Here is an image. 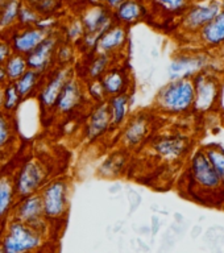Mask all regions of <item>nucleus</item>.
Masks as SVG:
<instances>
[{
    "label": "nucleus",
    "mask_w": 224,
    "mask_h": 253,
    "mask_svg": "<svg viewBox=\"0 0 224 253\" xmlns=\"http://www.w3.org/2000/svg\"><path fill=\"white\" fill-rule=\"evenodd\" d=\"M46 236L41 229L9 217L0 235V252L31 253L43 251Z\"/></svg>",
    "instance_id": "obj_1"
},
{
    "label": "nucleus",
    "mask_w": 224,
    "mask_h": 253,
    "mask_svg": "<svg viewBox=\"0 0 224 253\" xmlns=\"http://www.w3.org/2000/svg\"><path fill=\"white\" fill-rule=\"evenodd\" d=\"M194 84L191 79H170L158 90L154 106L158 112L169 116H181L193 111Z\"/></svg>",
    "instance_id": "obj_2"
},
{
    "label": "nucleus",
    "mask_w": 224,
    "mask_h": 253,
    "mask_svg": "<svg viewBox=\"0 0 224 253\" xmlns=\"http://www.w3.org/2000/svg\"><path fill=\"white\" fill-rule=\"evenodd\" d=\"M70 181L66 177L51 178L40 190L44 216L49 223H58L67 216L70 207Z\"/></svg>",
    "instance_id": "obj_3"
},
{
    "label": "nucleus",
    "mask_w": 224,
    "mask_h": 253,
    "mask_svg": "<svg viewBox=\"0 0 224 253\" xmlns=\"http://www.w3.org/2000/svg\"><path fill=\"white\" fill-rule=\"evenodd\" d=\"M11 178L16 197H27L40 193L50 179V170L43 160L32 157L21 162Z\"/></svg>",
    "instance_id": "obj_4"
},
{
    "label": "nucleus",
    "mask_w": 224,
    "mask_h": 253,
    "mask_svg": "<svg viewBox=\"0 0 224 253\" xmlns=\"http://www.w3.org/2000/svg\"><path fill=\"white\" fill-rule=\"evenodd\" d=\"M194 84V106L193 111L198 114H209L217 108L222 94L221 77L210 69L199 71L191 78Z\"/></svg>",
    "instance_id": "obj_5"
},
{
    "label": "nucleus",
    "mask_w": 224,
    "mask_h": 253,
    "mask_svg": "<svg viewBox=\"0 0 224 253\" xmlns=\"http://www.w3.org/2000/svg\"><path fill=\"white\" fill-rule=\"evenodd\" d=\"M73 75V66H54L47 74H45L43 84L36 95L44 114H54L55 102L61 94V90Z\"/></svg>",
    "instance_id": "obj_6"
},
{
    "label": "nucleus",
    "mask_w": 224,
    "mask_h": 253,
    "mask_svg": "<svg viewBox=\"0 0 224 253\" xmlns=\"http://www.w3.org/2000/svg\"><path fill=\"white\" fill-rule=\"evenodd\" d=\"M154 126V119L149 112L140 111L127 119L120 128L119 141L123 149L134 150L149 138Z\"/></svg>",
    "instance_id": "obj_7"
},
{
    "label": "nucleus",
    "mask_w": 224,
    "mask_h": 253,
    "mask_svg": "<svg viewBox=\"0 0 224 253\" xmlns=\"http://www.w3.org/2000/svg\"><path fill=\"white\" fill-rule=\"evenodd\" d=\"M189 177L190 181H193L194 185L202 191L214 193L224 189L221 177L218 175L217 170L214 169L203 149H197L190 158Z\"/></svg>",
    "instance_id": "obj_8"
},
{
    "label": "nucleus",
    "mask_w": 224,
    "mask_h": 253,
    "mask_svg": "<svg viewBox=\"0 0 224 253\" xmlns=\"http://www.w3.org/2000/svg\"><path fill=\"white\" fill-rule=\"evenodd\" d=\"M221 11L222 3L219 0L191 3L179 16V27L185 33L195 35Z\"/></svg>",
    "instance_id": "obj_9"
},
{
    "label": "nucleus",
    "mask_w": 224,
    "mask_h": 253,
    "mask_svg": "<svg viewBox=\"0 0 224 253\" xmlns=\"http://www.w3.org/2000/svg\"><path fill=\"white\" fill-rule=\"evenodd\" d=\"M89 103L85 92L83 81L73 75L62 87L54 106V115L57 116H71L78 111L83 110L85 104Z\"/></svg>",
    "instance_id": "obj_10"
},
{
    "label": "nucleus",
    "mask_w": 224,
    "mask_h": 253,
    "mask_svg": "<svg viewBox=\"0 0 224 253\" xmlns=\"http://www.w3.org/2000/svg\"><path fill=\"white\" fill-rule=\"evenodd\" d=\"M9 217L33 225L45 233H49L50 223L44 216L39 194H32V195H27V197L17 198L15 205L12 207Z\"/></svg>",
    "instance_id": "obj_11"
},
{
    "label": "nucleus",
    "mask_w": 224,
    "mask_h": 253,
    "mask_svg": "<svg viewBox=\"0 0 224 253\" xmlns=\"http://www.w3.org/2000/svg\"><path fill=\"white\" fill-rule=\"evenodd\" d=\"M112 130L108 103L91 104L82 126V138L86 142H95Z\"/></svg>",
    "instance_id": "obj_12"
},
{
    "label": "nucleus",
    "mask_w": 224,
    "mask_h": 253,
    "mask_svg": "<svg viewBox=\"0 0 224 253\" xmlns=\"http://www.w3.org/2000/svg\"><path fill=\"white\" fill-rule=\"evenodd\" d=\"M61 40H62V37H61L58 31L49 33L31 53H28L25 55L27 57L28 69L39 71L44 75L47 74L55 66V47H57Z\"/></svg>",
    "instance_id": "obj_13"
},
{
    "label": "nucleus",
    "mask_w": 224,
    "mask_h": 253,
    "mask_svg": "<svg viewBox=\"0 0 224 253\" xmlns=\"http://www.w3.org/2000/svg\"><path fill=\"white\" fill-rule=\"evenodd\" d=\"M191 148L190 138L182 134L160 136L150 142V149L160 160L169 164L177 162L185 157Z\"/></svg>",
    "instance_id": "obj_14"
},
{
    "label": "nucleus",
    "mask_w": 224,
    "mask_h": 253,
    "mask_svg": "<svg viewBox=\"0 0 224 253\" xmlns=\"http://www.w3.org/2000/svg\"><path fill=\"white\" fill-rule=\"evenodd\" d=\"M210 57L206 53H182L169 65L170 79H191L199 71L210 69Z\"/></svg>",
    "instance_id": "obj_15"
},
{
    "label": "nucleus",
    "mask_w": 224,
    "mask_h": 253,
    "mask_svg": "<svg viewBox=\"0 0 224 253\" xmlns=\"http://www.w3.org/2000/svg\"><path fill=\"white\" fill-rule=\"evenodd\" d=\"M79 20L83 25L85 33H95L100 36L115 23L112 9L106 4H86L79 13Z\"/></svg>",
    "instance_id": "obj_16"
},
{
    "label": "nucleus",
    "mask_w": 224,
    "mask_h": 253,
    "mask_svg": "<svg viewBox=\"0 0 224 253\" xmlns=\"http://www.w3.org/2000/svg\"><path fill=\"white\" fill-rule=\"evenodd\" d=\"M8 33L7 40L12 51L23 55L31 53L49 35L39 27H15Z\"/></svg>",
    "instance_id": "obj_17"
},
{
    "label": "nucleus",
    "mask_w": 224,
    "mask_h": 253,
    "mask_svg": "<svg viewBox=\"0 0 224 253\" xmlns=\"http://www.w3.org/2000/svg\"><path fill=\"white\" fill-rule=\"evenodd\" d=\"M128 46V28L114 23L106 32H103L98 40L95 53H103L114 57L124 54Z\"/></svg>",
    "instance_id": "obj_18"
},
{
    "label": "nucleus",
    "mask_w": 224,
    "mask_h": 253,
    "mask_svg": "<svg viewBox=\"0 0 224 253\" xmlns=\"http://www.w3.org/2000/svg\"><path fill=\"white\" fill-rule=\"evenodd\" d=\"M100 83H102L103 88H104L107 99L111 98V96H115V95L130 92L131 88H132V84H134L131 73L120 62L114 63L103 74V77L100 78Z\"/></svg>",
    "instance_id": "obj_19"
},
{
    "label": "nucleus",
    "mask_w": 224,
    "mask_h": 253,
    "mask_svg": "<svg viewBox=\"0 0 224 253\" xmlns=\"http://www.w3.org/2000/svg\"><path fill=\"white\" fill-rule=\"evenodd\" d=\"M149 13V7L145 0H124L112 9V17L116 24L130 28L145 20Z\"/></svg>",
    "instance_id": "obj_20"
},
{
    "label": "nucleus",
    "mask_w": 224,
    "mask_h": 253,
    "mask_svg": "<svg viewBox=\"0 0 224 253\" xmlns=\"http://www.w3.org/2000/svg\"><path fill=\"white\" fill-rule=\"evenodd\" d=\"M198 42L209 50H217L224 42V9L197 33Z\"/></svg>",
    "instance_id": "obj_21"
},
{
    "label": "nucleus",
    "mask_w": 224,
    "mask_h": 253,
    "mask_svg": "<svg viewBox=\"0 0 224 253\" xmlns=\"http://www.w3.org/2000/svg\"><path fill=\"white\" fill-rule=\"evenodd\" d=\"M108 108H110L111 126L112 130H118L123 126V124L130 118L131 106L134 103V95L130 92L119 94L107 99Z\"/></svg>",
    "instance_id": "obj_22"
},
{
    "label": "nucleus",
    "mask_w": 224,
    "mask_h": 253,
    "mask_svg": "<svg viewBox=\"0 0 224 253\" xmlns=\"http://www.w3.org/2000/svg\"><path fill=\"white\" fill-rule=\"evenodd\" d=\"M128 157H130V154H128V150L126 149L110 154L98 168V175L100 178H107V179L120 177L126 170Z\"/></svg>",
    "instance_id": "obj_23"
},
{
    "label": "nucleus",
    "mask_w": 224,
    "mask_h": 253,
    "mask_svg": "<svg viewBox=\"0 0 224 253\" xmlns=\"http://www.w3.org/2000/svg\"><path fill=\"white\" fill-rule=\"evenodd\" d=\"M45 75L39 73V71L28 69L21 77L15 82L16 90L19 92L23 100L29 98H33L39 92L40 87L43 84Z\"/></svg>",
    "instance_id": "obj_24"
},
{
    "label": "nucleus",
    "mask_w": 224,
    "mask_h": 253,
    "mask_svg": "<svg viewBox=\"0 0 224 253\" xmlns=\"http://www.w3.org/2000/svg\"><path fill=\"white\" fill-rule=\"evenodd\" d=\"M90 59L85 66V81L87 79H100L103 74L110 69L114 63L119 62L118 57L103 53L90 54Z\"/></svg>",
    "instance_id": "obj_25"
},
{
    "label": "nucleus",
    "mask_w": 224,
    "mask_h": 253,
    "mask_svg": "<svg viewBox=\"0 0 224 253\" xmlns=\"http://www.w3.org/2000/svg\"><path fill=\"white\" fill-rule=\"evenodd\" d=\"M16 199L17 197L12 185V178L0 174V223L9 217Z\"/></svg>",
    "instance_id": "obj_26"
},
{
    "label": "nucleus",
    "mask_w": 224,
    "mask_h": 253,
    "mask_svg": "<svg viewBox=\"0 0 224 253\" xmlns=\"http://www.w3.org/2000/svg\"><path fill=\"white\" fill-rule=\"evenodd\" d=\"M23 0H5L0 5V35H7L17 25L20 5Z\"/></svg>",
    "instance_id": "obj_27"
},
{
    "label": "nucleus",
    "mask_w": 224,
    "mask_h": 253,
    "mask_svg": "<svg viewBox=\"0 0 224 253\" xmlns=\"http://www.w3.org/2000/svg\"><path fill=\"white\" fill-rule=\"evenodd\" d=\"M148 5L156 12L165 16H181L191 4V0H148Z\"/></svg>",
    "instance_id": "obj_28"
},
{
    "label": "nucleus",
    "mask_w": 224,
    "mask_h": 253,
    "mask_svg": "<svg viewBox=\"0 0 224 253\" xmlns=\"http://www.w3.org/2000/svg\"><path fill=\"white\" fill-rule=\"evenodd\" d=\"M3 66L4 70H5V74H7L8 82L15 83L28 70L27 57L23 54H17V53H12L5 59Z\"/></svg>",
    "instance_id": "obj_29"
},
{
    "label": "nucleus",
    "mask_w": 224,
    "mask_h": 253,
    "mask_svg": "<svg viewBox=\"0 0 224 253\" xmlns=\"http://www.w3.org/2000/svg\"><path fill=\"white\" fill-rule=\"evenodd\" d=\"M21 100L23 99H21V96H20L17 90H16L15 83L7 82L1 87V104H0V110L4 111L5 114H15L17 108H19Z\"/></svg>",
    "instance_id": "obj_30"
},
{
    "label": "nucleus",
    "mask_w": 224,
    "mask_h": 253,
    "mask_svg": "<svg viewBox=\"0 0 224 253\" xmlns=\"http://www.w3.org/2000/svg\"><path fill=\"white\" fill-rule=\"evenodd\" d=\"M12 115L0 110V150H7L16 141V133Z\"/></svg>",
    "instance_id": "obj_31"
},
{
    "label": "nucleus",
    "mask_w": 224,
    "mask_h": 253,
    "mask_svg": "<svg viewBox=\"0 0 224 253\" xmlns=\"http://www.w3.org/2000/svg\"><path fill=\"white\" fill-rule=\"evenodd\" d=\"M75 59V45L61 40L55 47L54 63L55 66H71Z\"/></svg>",
    "instance_id": "obj_32"
},
{
    "label": "nucleus",
    "mask_w": 224,
    "mask_h": 253,
    "mask_svg": "<svg viewBox=\"0 0 224 253\" xmlns=\"http://www.w3.org/2000/svg\"><path fill=\"white\" fill-rule=\"evenodd\" d=\"M62 40L67 41V42L77 45L79 42V40L82 39L85 35V29L81 23L79 17H73L67 21L62 27V33H59Z\"/></svg>",
    "instance_id": "obj_33"
},
{
    "label": "nucleus",
    "mask_w": 224,
    "mask_h": 253,
    "mask_svg": "<svg viewBox=\"0 0 224 253\" xmlns=\"http://www.w3.org/2000/svg\"><path fill=\"white\" fill-rule=\"evenodd\" d=\"M203 150L224 185V148L218 144H210L205 146Z\"/></svg>",
    "instance_id": "obj_34"
},
{
    "label": "nucleus",
    "mask_w": 224,
    "mask_h": 253,
    "mask_svg": "<svg viewBox=\"0 0 224 253\" xmlns=\"http://www.w3.org/2000/svg\"><path fill=\"white\" fill-rule=\"evenodd\" d=\"M83 86H85V92H86V98L89 103L96 104V103H102L107 100V95L104 92L102 83H100V79L83 81Z\"/></svg>",
    "instance_id": "obj_35"
},
{
    "label": "nucleus",
    "mask_w": 224,
    "mask_h": 253,
    "mask_svg": "<svg viewBox=\"0 0 224 253\" xmlns=\"http://www.w3.org/2000/svg\"><path fill=\"white\" fill-rule=\"evenodd\" d=\"M43 16L32 7L31 4L23 1L20 5L19 16H17V25L16 27H36Z\"/></svg>",
    "instance_id": "obj_36"
},
{
    "label": "nucleus",
    "mask_w": 224,
    "mask_h": 253,
    "mask_svg": "<svg viewBox=\"0 0 224 253\" xmlns=\"http://www.w3.org/2000/svg\"><path fill=\"white\" fill-rule=\"evenodd\" d=\"M41 16H54L61 7V0H25Z\"/></svg>",
    "instance_id": "obj_37"
},
{
    "label": "nucleus",
    "mask_w": 224,
    "mask_h": 253,
    "mask_svg": "<svg viewBox=\"0 0 224 253\" xmlns=\"http://www.w3.org/2000/svg\"><path fill=\"white\" fill-rule=\"evenodd\" d=\"M13 51L11 49V45L7 39H0V65L5 62V59L12 54Z\"/></svg>",
    "instance_id": "obj_38"
},
{
    "label": "nucleus",
    "mask_w": 224,
    "mask_h": 253,
    "mask_svg": "<svg viewBox=\"0 0 224 253\" xmlns=\"http://www.w3.org/2000/svg\"><path fill=\"white\" fill-rule=\"evenodd\" d=\"M7 74H5V70H4L3 65H0V87H3L5 83H7Z\"/></svg>",
    "instance_id": "obj_39"
},
{
    "label": "nucleus",
    "mask_w": 224,
    "mask_h": 253,
    "mask_svg": "<svg viewBox=\"0 0 224 253\" xmlns=\"http://www.w3.org/2000/svg\"><path fill=\"white\" fill-rule=\"evenodd\" d=\"M217 54H218V59H219V62L222 65H224V42L222 43L221 46L217 49Z\"/></svg>",
    "instance_id": "obj_40"
},
{
    "label": "nucleus",
    "mask_w": 224,
    "mask_h": 253,
    "mask_svg": "<svg viewBox=\"0 0 224 253\" xmlns=\"http://www.w3.org/2000/svg\"><path fill=\"white\" fill-rule=\"evenodd\" d=\"M122 1H124V0H107L106 5L110 8V9H114V8L118 7L119 4L122 3Z\"/></svg>",
    "instance_id": "obj_41"
},
{
    "label": "nucleus",
    "mask_w": 224,
    "mask_h": 253,
    "mask_svg": "<svg viewBox=\"0 0 224 253\" xmlns=\"http://www.w3.org/2000/svg\"><path fill=\"white\" fill-rule=\"evenodd\" d=\"M107 0H86V4H106Z\"/></svg>",
    "instance_id": "obj_42"
},
{
    "label": "nucleus",
    "mask_w": 224,
    "mask_h": 253,
    "mask_svg": "<svg viewBox=\"0 0 224 253\" xmlns=\"http://www.w3.org/2000/svg\"><path fill=\"white\" fill-rule=\"evenodd\" d=\"M3 158H4V150H0V166L3 164Z\"/></svg>",
    "instance_id": "obj_43"
},
{
    "label": "nucleus",
    "mask_w": 224,
    "mask_h": 253,
    "mask_svg": "<svg viewBox=\"0 0 224 253\" xmlns=\"http://www.w3.org/2000/svg\"><path fill=\"white\" fill-rule=\"evenodd\" d=\"M221 3H222V9H224V0H222Z\"/></svg>",
    "instance_id": "obj_44"
},
{
    "label": "nucleus",
    "mask_w": 224,
    "mask_h": 253,
    "mask_svg": "<svg viewBox=\"0 0 224 253\" xmlns=\"http://www.w3.org/2000/svg\"><path fill=\"white\" fill-rule=\"evenodd\" d=\"M4 1H5V0H0V5H1V4H3Z\"/></svg>",
    "instance_id": "obj_45"
}]
</instances>
